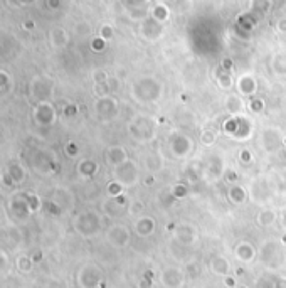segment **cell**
Segmentation results:
<instances>
[{
	"label": "cell",
	"mask_w": 286,
	"mask_h": 288,
	"mask_svg": "<svg viewBox=\"0 0 286 288\" xmlns=\"http://www.w3.org/2000/svg\"><path fill=\"white\" fill-rule=\"evenodd\" d=\"M202 142L205 143V145H210V143L214 142V135L210 134V131H205V134L202 135Z\"/></svg>",
	"instance_id": "obj_2"
},
{
	"label": "cell",
	"mask_w": 286,
	"mask_h": 288,
	"mask_svg": "<svg viewBox=\"0 0 286 288\" xmlns=\"http://www.w3.org/2000/svg\"><path fill=\"white\" fill-rule=\"evenodd\" d=\"M108 162H111L114 165H122L127 162V152L120 147H113L108 150Z\"/></svg>",
	"instance_id": "obj_1"
}]
</instances>
